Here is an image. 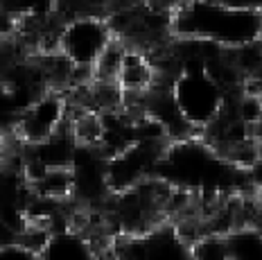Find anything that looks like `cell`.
Masks as SVG:
<instances>
[{
  "mask_svg": "<svg viewBox=\"0 0 262 260\" xmlns=\"http://www.w3.org/2000/svg\"><path fill=\"white\" fill-rule=\"evenodd\" d=\"M32 192L36 197L54 199V202H68L75 194V175L73 167H48L36 183H32Z\"/></svg>",
  "mask_w": 262,
  "mask_h": 260,
  "instance_id": "cell-8",
  "label": "cell"
},
{
  "mask_svg": "<svg viewBox=\"0 0 262 260\" xmlns=\"http://www.w3.org/2000/svg\"><path fill=\"white\" fill-rule=\"evenodd\" d=\"M172 93L194 132H204L222 113L226 102V91L208 73H181L174 79Z\"/></svg>",
  "mask_w": 262,
  "mask_h": 260,
  "instance_id": "cell-2",
  "label": "cell"
},
{
  "mask_svg": "<svg viewBox=\"0 0 262 260\" xmlns=\"http://www.w3.org/2000/svg\"><path fill=\"white\" fill-rule=\"evenodd\" d=\"M0 247H3V242H0Z\"/></svg>",
  "mask_w": 262,
  "mask_h": 260,
  "instance_id": "cell-15",
  "label": "cell"
},
{
  "mask_svg": "<svg viewBox=\"0 0 262 260\" xmlns=\"http://www.w3.org/2000/svg\"><path fill=\"white\" fill-rule=\"evenodd\" d=\"M190 253H192V260H231L226 235H215V233H208L201 240H196L190 247Z\"/></svg>",
  "mask_w": 262,
  "mask_h": 260,
  "instance_id": "cell-11",
  "label": "cell"
},
{
  "mask_svg": "<svg viewBox=\"0 0 262 260\" xmlns=\"http://www.w3.org/2000/svg\"><path fill=\"white\" fill-rule=\"evenodd\" d=\"M220 3L228 5V7H237V9H255V12H262V0H220Z\"/></svg>",
  "mask_w": 262,
  "mask_h": 260,
  "instance_id": "cell-13",
  "label": "cell"
},
{
  "mask_svg": "<svg viewBox=\"0 0 262 260\" xmlns=\"http://www.w3.org/2000/svg\"><path fill=\"white\" fill-rule=\"evenodd\" d=\"M43 260H97L95 249L77 231H66L52 235L50 245L43 249Z\"/></svg>",
  "mask_w": 262,
  "mask_h": 260,
  "instance_id": "cell-7",
  "label": "cell"
},
{
  "mask_svg": "<svg viewBox=\"0 0 262 260\" xmlns=\"http://www.w3.org/2000/svg\"><path fill=\"white\" fill-rule=\"evenodd\" d=\"M0 260H43V258L41 253L20 245V242H7V245L0 247Z\"/></svg>",
  "mask_w": 262,
  "mask_h": 260,
  "instance_id": "cell-12",
  "label": "cell"
},
{
  "mask_svg": "<svg viewBox=\"0 0 262 260\" xmlns=\"http://www.w3.org/2000/svg\"><path fill=\"white\" fill-rule=\"evenodd\" d=\"M253 138H255V143L262 147V116H260V120L253 124Z\"/></svg>",
  "mask_w": 262,
  "mask_h": 260,
  "instance_id": "cell-14",
  "label": "cell"
},
{
  "mask_svg": "<svg viewBox=\"0 0 262 260\" xmlns=\"http://www.w3.org/2000/svg\"><path fill=\"white\" fill-rule=\"evenodd\" d=\"M127 43L113 36V41L106 46V50L100 55L97 63L93 66V79H104V82H118V73L122 66Z\"/></svg>",
  "mask_w": 262,
  "mask_h": 260,
  "instance_id": "cell-10",
  "label": "cell"
},
{
  "mask_svg": "<svg viewBox=\"0 0 262 260\" xmlns=\"http://www.w3.org/2000/svg\"><path fill=\"white\" fill-rule=\"evenodd\" d=\"M231 260H262V229L237 226L226 235Z\"/></svg>",
  "mask_w": 262,
  "mask_h": 260,
  "instance_id": "cell-9",
  "label": "cell"
},
{
  "mask_svg": "<svg viewBox=\"0 0 262 260\" xmlns=\"http://www.w3.org/2000/svg\"><path fill=\"white\" fill-rule=\"evenodd\" d=\"M145 260H192L190 247L177 235L174 226L158 224L147 233V258Z\"/></svg>",
  "mask_w": 262,
  "mask_h": 260,
  "instance_id": "cell-6",
  "label": "cell"
},
{
  "mask_svg": "<svg viewBox=\"0 0 262 260\" xmlns=\"http://www.w3.org/2000/svg\"><path fill=\"white\" fill-rule=\"evenodd\" d=\"M156 79V68L149 55L138 48H127L118 73V84L124 91V97H143L147 91H151Z\"/></svg>",
  "mask_w": 262,
  "mask_h": 260,
  "instance_id": "cell-5",
  "label": "cell"
},
{
  "mask_svg": "<svg viewBox=\"0 0 262 260\" xmlns=\"http://www.w3.org/2000/svg\"><path fill=\"white\" fill-rule=\"evenodd\" d=\"M68 122V102L57 91H46L20 111L14 134L23 145L43 143Z\"/></svg>",
  "mask_w": 262,
  "mask_h": 260,
  "instance_id": "cell-4",
  "label": "cell"
},
{
  "mask_svg": "<svg viewBox=\"0 0 262 260\" xmlns=\"http://www.w3.org/2000/svg\"><path fill=\"white\" fill-rule=\"evenodd\" d=\"M177 39H204L222 48L262 41V12L228 7L220 0H183L172 9Z\"/></svg>",
  "mask_w": 262,
  "mask_h": 260,
  "instance_id": "cell-1",
  "label": "cell"
},
{
  "mask_svg": "<svg viewBox=\"0 0 262 260\" xmlns=\"http://www.w3.org/2000/svg\"><path fill=\"white\" fill-rule=\"evenodd\" d=\"M111 41L113 32L104 16H77L61 28V52L77 68L95 66Z\"/></svg>",
  "mask_w": 262,
  "mask_h": 260,
  "instance_id": "cell-3",
  "label": "cell"
}]
</instances>
